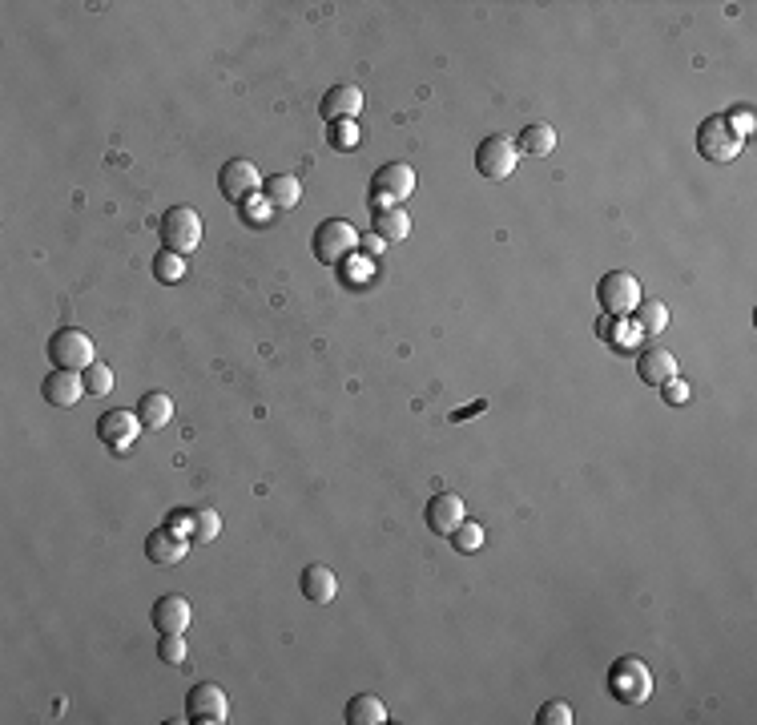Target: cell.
Wrapping results in <instances>:
<instances>
[{
  "label": "cell",
  "mask_w": 757,
  "mask_h": 725,
  "mask_svg": "<svg viewBox=\"0 0 757 725\" xmlns=\"http://www.w3.org/2000/svg\"><path fill=\"white\" fill-rule=\"evenodd\" d=\"M604 689H609L621 705H645V701L653 697V669H649L641 657L625 653V657H617V661L609 665Z\"/></svg>",
  "instance_id": "6da1fadb"
},
{
  "label": "cell",
  "mask_w": 757,
  "mask_h": 725,
  "mask_svg": "<svg viewBox=\"0 0 757 725\" xmlns=\"http://www.w3.org/2000/svg\"><path fill=\"white\" fill-rule=\"evenodd\" d=\"M741 150H745V137L725 121V113H713V117H705V121L697 125V154H701L705 162L729 166V162L741 158Z\"/></svg>",
  "instance_id": "7a4b0ae2"
},
{
  "label": "cell",
  "mask_w": 757,
  "mask_h": 725,
  "mask_svg": "<svg viewBox=\"0 0 757 725\" xmlns=\"http://www.w3.org/2000/svg\"><path fill=\"white\" fill-rule=\"evenodd\" d=\"M158 238H162V250H174V254H194L202 246V214L194 206H170L158 222Z\"/></svg>",
  "instance_id": "3957f363"
},
{
  "label": "cell",
  "mask_w": 757,
  "mask_h": 725,
  "mask_svg": "<svg viewBox=\"0 0 757 725\" xmlns=\"http://www.w3.org/2000/svg\"><path fill=\"white\" fill-rule=\"evenodd\" d=\"M311 250H315V258L323 266H339V262H347L359 250V230L347 218H327V222L315 226Z\"/></svg>",
  "instance_id": "277c9868"
},
{
  "label": "cell",
  "mask_w": 757,
  "mask_h": 725,
  "mask_svg": "<svg viewBox=\"0 0 757 725\" xmlns=\"http://www.w3.org/2000/svg\"><path fill=\"white\" fill-rule=\"evenodd\" d=\"M596 303H600L604 315H613V319L633 315L637 303H641V282H637V274H629V270H609V274L596 282Z\"/></svg>",
  "instance_id": "5b68a950"
},
{
  "label": "cell",
  "mask_w": 757,
  "mask_h": 725,
  "mask_svg": "<svg viewBox=\"0 0 757 725\" xmlns=\"http://www.w3.org/2000/svg\"><path fill=\"white\" fill-rule=\"evenodd\" d=\"M415 194V170L407 162H387L371 178V210H391Z\"/></svg>",
  "instance_id": "8992f818"
},
{
  "label": "cell",
  "mask_w": 757,
  "mask_h": 725,
  "mask_svg": "<svg viewBox=\"0 0 757 725\" xmlns=\"http://www.w3.org/2000/svg\"><path fill=\"white\" fill-rule=\"evenodd\" d=\"M516 158H520L516 141L504 137V133H492V137H484V141L476 145V170H480L488 182H504V178H512Z\"/></svg>",
  "instance_id": "52a82bcc"
},
{
  "label": "cell",
  "mask_w": 757,
  "mask_h": 725,
  "mask_svg": "<svg viewBox=\"0 0 757 725\" xmlns=\"http://www.w3.org/2000/svg\"><path fill=\"white\" fill-rule=\"evenodd\" d=\"M49 359L53 367H65V371H89L97 359H93V339L77 327H61L53 339H49Z\"/></svg>",
  "instance_id": "ba28073f"
},
{
  "label": "cell",
  "mask_w": 757,
  "mask_h": 725,
  "mask_svg": "<svg viewBox=\"0 0 757 725\" xmlns=\"http://www.w3.org/2000/svg\"><path fill=\"white\" fill-rule=\"evenodd\" d=\"M218 190H222L226 202L246 206V202L262 190V174H258V166H254L250 158H230V162L218 170Z\"/></svg>",
  "instance_id": "9c48e42d"
},
{
  "label": "cell",
  "mask_w": 757,
  "mask_h": 725,
  "mask_svg": "<svg viewBox=\"0 0 757 725\" xmlns=\"http://www.w3.org/2000/svg\"><path fill=\"white\" fill-rule=\"evenodd\" d=\"M141 419L137 411H125V407H113L97 419V435H101V444L113 452V456H125L133 444H137V435H141Z\"/></svg>",
  "instance_id": "30bf717a"
},
{
  "label": "cell",
  "mask_w": 757,
  "mask_h": 725,
  "mask_svg": "<svg viewBox=\"0 0 757 725\" xmlns=\"http://www.w3.org/2000/svg\"><path fill=\"white\" fill-rule=\"evenodd\" d=\"M226 717H230V701H226L222 685L202 681V685H194L186 693V721H194V725H222Z\"/></svg>",
  "instance_id": "8fae6325"
},
{
  "label": "cell",
  "mask_w": 757,
  "mask_h": 725,
  "mask_svg": "<svg viewBox=\"0 0 757 725\" xmlns=\"http://www.w3.org/2000/svg\"><path fill=\"white\" fill-rule=\"evenodd\" d=\"M41 395H45V403H53V407H73V403H81V395H89V391H85V371L53 367V371L45 375V383H41Z\"/></svg>",
  "instance_id": "7c38bea8"
},
{
  "label": "cell",
  "mask_w": 757,
  "mask_h": 725,
  "mask_svg": "<svg viewBox=\"0 0 757 725\" xmlns=\"http://www.w3.org/2000/svg\"><path fill=\"white\" fill-rule=\"evenodd\" d=\"M423 520H427V528H431L435 536H451V532H456V524L468 520V516H464V500H460L456 492H435V496L427 500Z\"/></svg>",
  "instance_id": "4fadbf2b"
},
{
  "label": "cell",
  "mask_w": 757,
  "mask_h": 725,
  "mask_svg": "<svg viewBox=\"0 0 757 725\" xmlns=\"http://www.w3.org/2000/svg\"><path fill=\"white\" fill-rule=\"evenodd\" d=\"M359 109H363V89H359V85H347V81L331 85V89L323 93V101H319V113H323L327 121H355Z\"/></svg>",
  "instance_id": "5bb4252c"
},
{
  "label": "cell",
  "mask_w": 757,
  "mask_h": 725,
  "mask_svg": "<svg viewBox=\"0 0 757 725\" xmlns=\"http://www.w3.org/2000/svg\"><path fill=\"white\" fill-rule=\"evenodd\" d=\"M149 621H154L158 633H186L190 621H194V609H190L186 597L170 593V597H158V601H154V609H149Z\"/></svg>",
  "instance_id": "9a60e30c"
},
{
  "label": "cell",
  "mask_w": 757,
  "mask_h": 725,
  "mask_svg": "<svg viewBox=\"0 0 757 725\" xmlns=\"http://www.w3.org/2000/svg\"><path fill=\"white\" fill-rule=\"evenodd\" d=\"M145 556L154 564H182L190 556V536H178L174 528H154L145 536Z\"/></svg>",
  "instance_id": "2e32d148"
},
{
  "label": "cell",
  "mask_w": 757,
  "mask_h": 725,
  "mask_svg": "<svg viewBox=\"0 0 757 725\" xmlns=\"http://www.w3.org/2000/svg\"><path fill=\"white\" fill-rule=\"evenodd\" d=\"M298 589H302V597H307L311 605H331L339 597V576L327 564H307V568H302Z\"/></svg>",
  "instance_id": "e0dca14e"
},
{
  "label": "cell",
  "mask_w": 757,
  "mask_h": 725,
  "mask_svg": "<svg viewBox=\"0 0 757 725\" xmlns=\"http://www.w3.org/2000/svg\"><path fill=\"white\" fill-rule=\"evenodd\" d=\"M637 375H641V383H649V387H661V383L677 379V359H673V351H669V347H645L641 359H637Z\"/></svg>",
  "instance_id": "ac0fdd59"
},
{
  "label": "cell",
  "mask_w": 757,
  "mask_h": 725,
  "mask_svg": "<svg viewBox=\"0 0 757 725\" xmlns=\"http://www.w3.org/2000/svg\"><path fill=\"white\" fill-rule=\"evenodd\" d=\"M262 198L270 210H294L302 202V182L294 174H274L262 182Z\"/></svg>",
  "instance_id": "d6986e66"
},
{
  "label": "cell",
  "mask_w": 757,
  "mask_h": 725,
  "mask_svg": "<svg viewBox=\"0 0 757 725\" xmlns=\"http://www.w3.org/2000/svg\"><path fill=\"white\" fill-rule=\"evenodd\" d=\"M137 419H141V427H149V431L166 427V423L174 419V399H170L166 391H145L141 403H137Z\"/></svg>",
  "instance_id": "ffe728a7"
},
{
  "label": "cell",
  "mask_w": 757,
  "mask_h": 725,
  "mask_svg": "<svg viewBox=\"0 0 757 725\" xmlns=\"http://www.w3.org/2000/svg\"><path fill=\"white\" fill-rule=\"evenodd\" d=\"M516 150H520V154H528V158H548V154L556 150V129H552V125H544V121L528 125V129L516 137Z\"/></svg>",
  "instance_id": "44dd1931"
},
{
  "label": "cell",
  "mask_w": 757,
  "mask_h": 725,
  "mask_svg": "<svg viewBox=\"0 0 757 725\" xmlns=\"http://www.w3.org/2000/svg\"><path fill=\"white\" fill-rule=\"evenodd\" d=\"M347 725H383L387 721V705L375 693H359L347 701Z\"/></svg>",
  "instance_id": "7402d4cb"
},
{
  "label": "cell",
  "mask_w": 757,
  "mask_h": 725,
  "mask_svg": "<svg viewBox=\"0 0 757 725\" xmlns=\"http://www.w3.org/2000/svg\"><path fill=\"white\" fill-rule=\"evenodd\" d=\"M375 234L383 242H403L411 234V214L403 206H391V210H375Z\"/></svg>",
  "instance_id": "603a6c76"
},
{
  "label": "cell",
  "mask_w": 757,
  "mask_h": 725,
  "mask_svg": "<svg viewBox=\"0 0 757 725\" xmlns=\"http://www.w3.org/2000/svg\"><path fill=\"white\" fill-rule=\"evenodd\" d=\"M637 331L641 335H661L669 331V307L661 299H641L637 303Z\"/></svg>",
  "instance_id": "cb8c5ba5"
},
{
  "label": "cell",
  "mask_w": 757,
  "mask_h": 725,
  "mask_svg": "<svg viewBox=\"0 0 757 725\" xmlns=\"http://www.w3.org/2000/svg\"><path fill=\"white\" fill-rule=\"evenodd\" d=\"M327 141H331V150L351 154V150H359V145H363V133H359V125H355V121H331Z\"/></svg>",
  "instance_id": "d4e9b609"
},
{
  "label": "cell",
  "mask_w": 757,
  "mask_h": 725,
  "mask_svg": "<svg viewBox=\"0 0 757 725\" xmlns=\"http://www.w3.org/2000/svg\"><path fill=\"white\" fill-rule=\"evenodd\" d=\"M451 548H456V552H464V556L480 552V548H484V524H476V520H464V524H456V532H451Z\"/></svg>",
  "instance_id": "484cf974"
},
{
  "label": "cell",
  "mask_w": 757,
  "mask_h": 725,
  "mask_svg": "<svg viewBox=\"0 0 757 725\" xmlns=\"http://www.w3.org/2000/svg\"><path fill=\"white\" fill-rule=\"evenodd\" d=\"M154 278L158 282H182L186 278V258L182 254H174V250H162V254H154Z\"/></svg>",
  "instance_id": "4316f807"
},
{
  "label": "cell",
  "mask_w": 757,
  "mask_h": 725,
  "mask_svg": "<svg viewBox=\"0 0 757 725\" xmlns=\"http://www.w3.org/2000/svg\"><path fill=\"white\" fill-rule=\"evenodd\" d=\"M85 391H89L93 399L109 395V391H113V367H109V363H93V367L85 371Z\"/></svg>",
  "instance_id": "83f0119b"
},
{
  "label": "cell",
  "mask_w": 757,
  "mask_h": 725,
  "mask_svg": "<svg viewBox=\"0 0 757 725\" xmlns=\"http://www.w3.org/2000/svg\"><path fill=\"white\" fill-rule=\"evenodd\" d=\"M158 653H162L166 665H186V657H190V649H186V633H162Z\"/></svg>",
  "instance_id": "f1b7e54d"
},
{
  "label": "cell",
  "mask_w": 757,
  "mask_h": 725,
  "mask_svg": "<svg viewBox=\"0 0 757 725\" xmlns=\"http://www.w3.org/2000/svg\"><path fill=\"white\" fill-rule=\"evenodd\" d=\"M218 532H222V516H218L214 508H198L194 540H198V544H210V540H218Z\"/></svg>",
  "instance_id": "f546056e"
},
{
  "label": "cell",
  "mask_w": 757,
  "mask_h": 725,
  "mask_svg": "<svg viewBox=\"0 0 757 725\" xmlns=\"http://www.w3.org/2000/svg\"><path fill=\"white\" fill-rule=\"evenodd\" d=\"M572 705H564V701H544L540 705V713H536V721L540 725H572Z\"/></svg>",
  "instance_id": "4dcf8cb0"
},
{
  "label": "cell",
  "mask_w": 757,
  "mask_h": 725,
  "mask_svg": "<svg viewBox=\"0 0 757 725\" xmlns=\"http://www.w3.org/2000/svg\"><path fill=\"white\" fill-rule=\"evenodd\" d=\"M166 528H174L178 536H190V540H194V528H198V512H186V508H178V512H170V516H166Z\"/></svg>",
  "instance_id": "1f68e13d"
},
{
  "label": "cell",
  "mask_w": 757,
  "mask_h": 725,
  "mask_svg": "<svg viewBox=\"0 0 757 725\" xmlns=\"http://www.w3.org/2000/svg\"><path fill=\"white\" fill-rule=\"evenodd\" d=\"M725 121H729V125H733V129H737L741 137H749V133H753V109H749V105H737V109H729V113H725Z\"/></svg>",
  "instance_id": "d6a6232c"
},
{
  "label": "cell",
  "mask_w": 757,
  "mask_h": 725,
  "mask_svg": "<svg viewBox=\"0 0 757 725\" xmlns=\"http://www.w3.org/2000/svg\"><path fill=\"white\" fill-rule=\"evenodd\" d=\"M661 399L673 403V407L689 403V383H685V379H669V383H661Z\"/></svg>",
  "instance_id": "836d02e7"
},
{
  "label": "cell",
  "mask_w": 757,
  "mask_h": 725,
  "mask_svg": "<svg viewBox=\"0 0 757 725\" xmlns=\"http://www.w3.org/2000/svg\"><path fill=\"white\" fill-rule=\"evenodd\" d=\"M359 246H363V254H367V258H379V254L387 250V242H383L375 230H371V234H359Z\"/></svg>",
  "instance_id": "e575fe53"
},
{
  "label": "cell",
  "mask_w": 757,
  "mask_h": 725,
  "mask_svg": "<svg viewBox=\"0 0 757 725\" xmlns=\"http://www.w3.org/2000/svg\"><path fill=\"white\" fill-rule=\"evenodd\" d=\"M613 331H617V319H613V315H600L596 335H600V339H613Z\"/></svg>",
  "instance_id": "d590c367"
}]
</instances>
